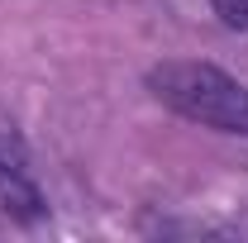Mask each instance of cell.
<instances>
[{
  "label": "cell",
  "instance_id": "obj_3",
  "mask_svg": "<svg viewBox=\"0 0 248 243\" xmlns=\"http://www.w3.org/2000/svg\"><path fill=\"white\" fill-rule=\"evenodd\" d=\"M210 5H215V15L229 29H244L248 24V0H210Z\"/></svg>",
  "mask_w": 248,
  "mask_h": 243
},
{
  "label": "cell",
  "instance_id": "obj_2",
  "mask_svg": "<svg viewBox=\"0 0 248 243\" xmlns=\"http://www.w3.org/2000/svg\"><path fill=\"white\" fill-rule=\"evenodd\" d=\"M0 205L10 214H19V219H38L43 214V196L24 177V162H0Z\"/></svg>",
  "mask_w": 248,
  "mask_h": 243
},
{
  "label": "cell",
  "instance_id": "obj_1",
  "mask_svg": "<svg viewBox=\"0 0 248 243\" xmlns=\"http://www.w3.org/2000/svg\"><path fill=\"white\" fill-rule=\"evenodd\" d=\"M148 86L186 120L224 134H248V91L210 62H162L148 72Z\"/></svg>",
  "mask_w": 248,
  "mask_h": 243
}]
</instances>
